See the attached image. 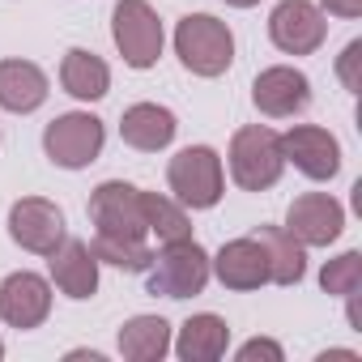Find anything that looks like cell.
<instances>
[{"mask_svg": "<svg viewBox=\"0 0 362 362\" xmlns=\"http://www.w3.org/2000/svg\"><path fill=\"white\" fill-rule=\"evenodd\" d=\"M9 239H13L22 252L52 256V252L69 239V226H64L60 205H52V201H43V197H22V201H13V209H9Z\"/></svg>", "mask_w": 362, "mask_h": 362, "instance_id": "obj_8", "label": "cell"}, {"mask_svg": "<svg viewBox=\"0 0 362 362\" xmlns=\"http://www.w3.org/2000/svg\"><path fill=\"white\" fill-rule=\"evenodd\" d=\"M107 145V128L98 115L90 111H69V115H56L47 128H43V149L56 166L64 170H81L90 162H98Z\"/></svg>", "mask_w": 362, "mask_h": 362, "instance_id": "obj_5", "label": "cell"}, {"mask_svg": "<svg viewBox=\"0 0 362 362\" xmlns=\"http://www.w3.org/2000/svg\"><path fill=\"white\" fill-rule=\"evenodd\" d=\"M320 286H324V294H337V298L358 294L362 290V252H341L337 260H328L320 273Z\"/></svg>", "mask_w": 362, "mask_h": 362, "instance_id": "obj_24", "label": "cell"}, {"mask_svg": "<svg viewBox=\"0 0 362 362\" xmlns=\"http://www.w3.org/2000/svg\"><path fill=\"white\" fill-rule=\"evenodd\" d=\"M175 56L192 77H222L235 64V35L214 13H188L175 26Z\"/></svg>", "mask_w": 362, "mask_h": 362, "instance_id": "obj_1", "label": "cell"}, {"mask_svg": "<svg viewBox=\"0 0 362 362\" xmlns=\"http://www.w3.org/2000/svg\"><path fill=\"white\" fill-rule=\"evenodd\" d=\"M52 315V281L22 269V273H9L0 281V320L18 332H30L39 328L43 320Z\"/></svg>", "mask_w": 362, "mask_h": 362, "instance_id": "obj_12", "label": "cell"}, {"mask_svg": "<svg viewBox=\"0 0 362 362\" xmlns=\"http://www.w3.org/2000/svg\"><path fill=\"white\" fill-rule=\"evenodd\" d=\"M166 184L184 209H214L226 192V170H222L218 149H209V145L179 149L166 166Z\"/></svg>", "mask_w": 362, "mask_h": 362, "instance_id": "obj_4", "label": "cell"}, {"mask_svg": "<svg viewBox=\"0 0 362 362\" xmlns=\"http://www.w3.org/2000/svg\"><path fill=\"white\" fill-rule=\"evenodd\" d=\"M252 239L269 256V281H277V286H298L303 281V273H307V247L286 226H256Z\"/></svg>", "mask_w": 362, "mask_h": 362, "instance_id": "obj_19", "label": "cell"}, {"mask_svg": "<svg viewBox=\"0 0 362 362\" xmlns=\"http://www.w3.org/2000/svg\"><path fill=\"white\" fill-rule=\"evenodd\" d=\"M256 358H269V362H281V358H286V349H281L277 341H269V337H256V341H247V345H239V362H256Z\"/></svg>", "mask_w": 362, "mask_h": 362, "instance_id": "obj_26", "label": "cell"}, {"mask_svg": "<svg viewBox=\"0 0 362 362\" xmlns=\"http://www.w3.org/2000/svg\"><path fill=\"white\" fill-rule=\"evenodd\" d=\"M175 132H179L175 111H170V107H158V103H132V107L124 111V119H119L124 145H132V149H141V153L166 149V145L175 141Z\"/></svg>", "mask_w": 362, "mask_h": 362, "instance_id": "obj_16", "label": "cell"}, {"mask_svg": "<svg viewBox=\"0 0 362 362\" xmlns=\"http://www.w3.org/2000/svg\"><path fill=\"white\" fill-rule=\"evenodd\" d=\"M230 345V324L214 311H201V315H188L184 328H179V341H175V354L184 362H218Z\"/></svg>", "mask_w": 362, "mask_h": 362, "instance_id": "obj_18", "label": "cell"}, {"mask_svg": "<svg viewBox=\"0 0 362 362\" xmlns=\"http://www.w3.org/2000/svg\"><path fill=\"white\" fill-rule=\"evenodd\" d=\"M119 354L128 362H162L170 354V324L162 315H132L119 328Z\"/></svg>", "mask_w": 362, "mask_h": 362, "instance_id": "obj_21", "label": "cell"}, {"mask_svg": "<svg viewBox=\"0 0 362 362\" xmlns=\"http://www.w3.org/2000/svg\"><path fill=\"white\" fill-rule=\"evenodd\" d=\"M269 39L286 56H311V52H320V43L328 39L324 9L311 5V0H281V5L269 13Z\"/></svg>", "mask_w": 362, "mask_h": 362, "instance_id": "obj_9", "label": "cell"}, {"mask_svg": "<svg viewBox=\"0 0 362 362\" xmlns=\"http://www.w3.org/2000/svg\"><path fill=\"white\" fill-rule=\"evenodd\" d=\"M320 5H324L332 18H345V22L362 18V0H320Z\"/></svg>", "mask_w": 362, "mask_h": 362, "instance_id": "obj_27", "label": "cell"}, {"mask_svg": "<svg viewBox=\"0 0 362 362\" xmlns=\"http://www.w3.org/2000/svg\"><path fill=\"white\" fill-rule=\"evenodd\" d=\"M47 264H52V281H56V290L60 294H69V298H94V290H98V256H94V247L90 243H81V239H64L52 256H47Z\"/></svg>", "mask_w": 362, "mask_h": 362, "instance_id": "obj_15", "label": "cell"}, {"mask_svg": "<svg viewBox=\"0 0 362 362\" xmlns=\"http://www.w3.org/2000/svg\"><path fill=\"white\" fill-rule=\"evenodd\" d=\"M252 103L260 115L269 119H294L311 107V81L307 73H298L294 64H273L264 73H256L252 81Z\"/></svg>", "mask_w": 362, "mask_h": 362, "instance_id": "obj_10", "label": "cell"}, {"mask_svg": "<svg viewBox=\"0 0 362 362\" xmlns=\"http://www.w3.org/2000/svg\"><path fill=\"white\" fill-rule=\"evenodd\" d=\"M0 358H5V341H0Z\"/></svg>", "mask_w": 362, "mask_h": 362, "instance_id": "obj_29", "label": "cell"}, {"mask_svg": "<svg viewBox=\"0 0 362 362\" xmlns=\"http://www.w3.org/2000/svg\"><path fill=\"white\" fill-rule=\"evenodd\" d=\"M111 39L128 69H153L162 56V22L149 0H119L111 13Z\"/></svg>", "mask_w": 362, "mask_h": 362, "instance_id": "obj_7", "label": "cell"}, {"mask_svg": "<svg viewBox=\"0 0 362 362\" xmlns=\"http://www.w3.org/2000/svg\"><path fill=\"white\" fill-rule=\"evenodd\" d=\"M230 179L243 188V192H264L273 188L281 170H286V158H281V136L264 124H247L230 136Z\"/></svg>", "mask_w": 362, "mask_h": 362, "instance_id": "obj_3", "label": "cell"}, {"mask_svg": "<svg viewBox=\"0 0 362 362\" xmlns=\"http://www.w3.org/2000/svg\"><path fill=\"white\" fill-rule=\"evenodd\" d=\"M358 60H362V39H354V43L341 52V60H337V77H341V86H345L349 94L362 90V81H358Z\"/></svg>", "mask_w": 362, "mask_h": 362, "instance_id": "obj_25", "label": "cell"}, {"mask_svg": "<svg viewBox=\"0 0 362 362\" xmlns=\"http://www.w3.org/2000/svg\"><path fill=\"white\" fill-rule=\"evenodd\" d=\"M47 103V73L35 60H0V107L30 115Z\"/></svg>", "mask_w": 362, "mask_h": 362, "instance_id": "obj_17", "label": "cell"}, {"mask_svg": "<svg viewBox=\"0 0 362 362\" xmlns=\"http://www.w3.org/2000/svg\"><path fill=\"white\" fill-rule=\"evenodd\" d=\"M90 222H94V235H103V239H132V243L149 239L145 209H141V188L124 184V179H107V184L94 188Z\"/></svg>", "mask_w": 362, "mask_h": 362, "instance_id": "obj_6", "label": "cell"}, {"mask_svg": "<svg viewBox=\"0 0 362 362\" xmlns=\"http://www.w3.org/2000/svg\"><path fill=\"white\" fill-rule=\"evenodd\" d=\"M90 247H94L98 264H115V269H124V273H145L149 260H153L149 243H132V239H103V235H94Z\"/></svg>", "mask_w": 362, "mask_h": 362, "instance_id": "obj_23", "label": "cell"}, {"mask_svg": "<svg viewBox=\"0 0 362 362\" xmlns=\"http://www.w3.org/2000/svg\"><path fill=\"white\" fill-rule=\"evenodd\" d=\"M286 230L303 247H328L345 230V209L328 192H303V197H294V205L286 214Z\"/></svg>", "mask_w": 362, "mask_h": 362, "instance_id": "obj_13", "label": "cell"}, {"mask_svg": "<svg viewBox=\"0 0 362 362\" xmlns=\"http://www.w3.org/2000/svg\"><path fill=\"white\" fill-rule=\"evenodd\" d=\"M214 269H209V252L197 239H179V243H162V252L149 260L145 269V286L149 294L162 298H192L209 286Z\"/></svg>", "mask_w": 362, "mask_h": 362, "instance_id": "obj_2", "label": "cell"}, {"mask_svg": "<svg viewBox=\"0 0 362 362\" xmlns=\"http://www.w3.org/2000/svg\"><path fill=\"white\" fill-rule=\"evenodd\" d=\"M281 158L294 162V170H303L315 184H328L341 170V145L328 128H315V124H294L286 136H281Z\"/></svg>", "mask_w": 362, "mask_h": 362, "instance_id": "obj_11", "label": "cell"}, {"mask_svg": "<svg viewBox=\"0 0 362 362\" xmlns=\"http://www.w3.org/2000/svg\"><path fill=\"white\" fill-rule=\"evenodd\" d=\"M141 209H145V230H149L158 243H179V239H192L188 209L179 205V201L158 197V192H141Z\"/></svg>", "mask_w": 362, "mask_h": 362, "instance_id": "obj_22", "label": "cell"}, {"mask_svg": "<svg viewBox=\"0 0 362 362\" xmlns=\"http://www.w3.org/2000/svg\"><path fill=\"white\" fill-rule=\"evenodd\" d=\"M209 269L218 273V281L226 286V290H260L264 281H269V256H264V247L247 235V239H230V243H222V252L209 260Z\"/></svg>", "mask_w": 362, "mask_h": 362, "instance_id": "obj_14", "label": "cell"}, {"mask_svg": "<svg viewBox=\"0 0 362 362\" xmlns=\"http://www.w3.org/2000/svg\"><path fill=\"white\" fill-rule=\"evenodd\" d=\"M230 9H252V5H260V0H226Z\"/></svg>", "mask_w": 362, "mask_h": 362, "instance_id": "obj_28", "label": "cell"}, {"mask_svg": "<svg viewBox=\"0 0 362 362\" xmlns=\"http://www.w3.org/2000/svg\"><path fill=\"white\" fill-rule=\"evenodd\" d=\"M60 86H64L77 103H98V98H107V90H111V69H107L103 56H94V52H86V47H73V52H64Z\"/></svg>", "mask_w": 362, "mask_h": 362, "instance_id": "obj_20", "label": "cell"}]
</instances>
